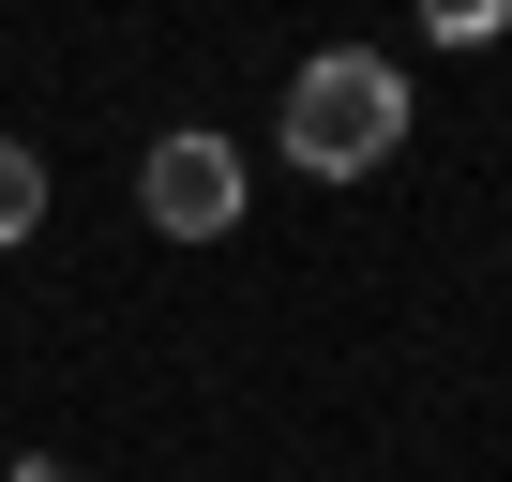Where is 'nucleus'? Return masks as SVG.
Instances as JSON below:
<instances>
[{"label": "nucleus", "instance_id": "7ed1b4c3", "mask_svg": "<svg viewBox=\"0 0 512 482\" xmlns=\"http://www.w3.org/2000/svg\"><path fill=\"white\" fill-rule=\"evenodd\" d=\"M31 226H46V151L0 136V241H31Z\"/></svg>", "mask_w": 512, "mask_h": 482}, {"label": "nucleus", "instance_id": "20e7f679", "mask_svg": "<svg viewBox=\"0 0 512 482\" xmlns=\"http://www.w3.org/2000/svg\"><path fill=\"white\" fill-rule=\"evenodd\" d=\"M16 482H76V467H61V452H31V467H16Z\"/></svg>", "mask_w": 512, "mask_h": 482}, {"label": "nucleus", "instance_id": "f257e3e1", "mask_svg": "<svg viewBox=\"0 0 512 482\" xmlns=\"http://www.w3.org/2000/svg\"><path fill=\"white\" fill-rule=\"evenodd\" d=\"M392 136H407V76H392L377 46H332V61H302V76H287V151H302L317 181L392 166Z\"/></svg>", "mask_w": 512, "mask_h": 482}, {"label": "nucleus", "instance_id": "f03ea898", "mask_svg": "<svg viewBox=\"0 0 512 482\" xmlns=\"http://www.w3.org/2000/svg\"><path fill=\"white\" fill-rule=\"evenodd\" d=\"M136 196H151V226H166V241H226V226H241V151L181 121V136H151Z\"/></svg>", "mask_w": 512, "mask_h": 482}]
</instances>
